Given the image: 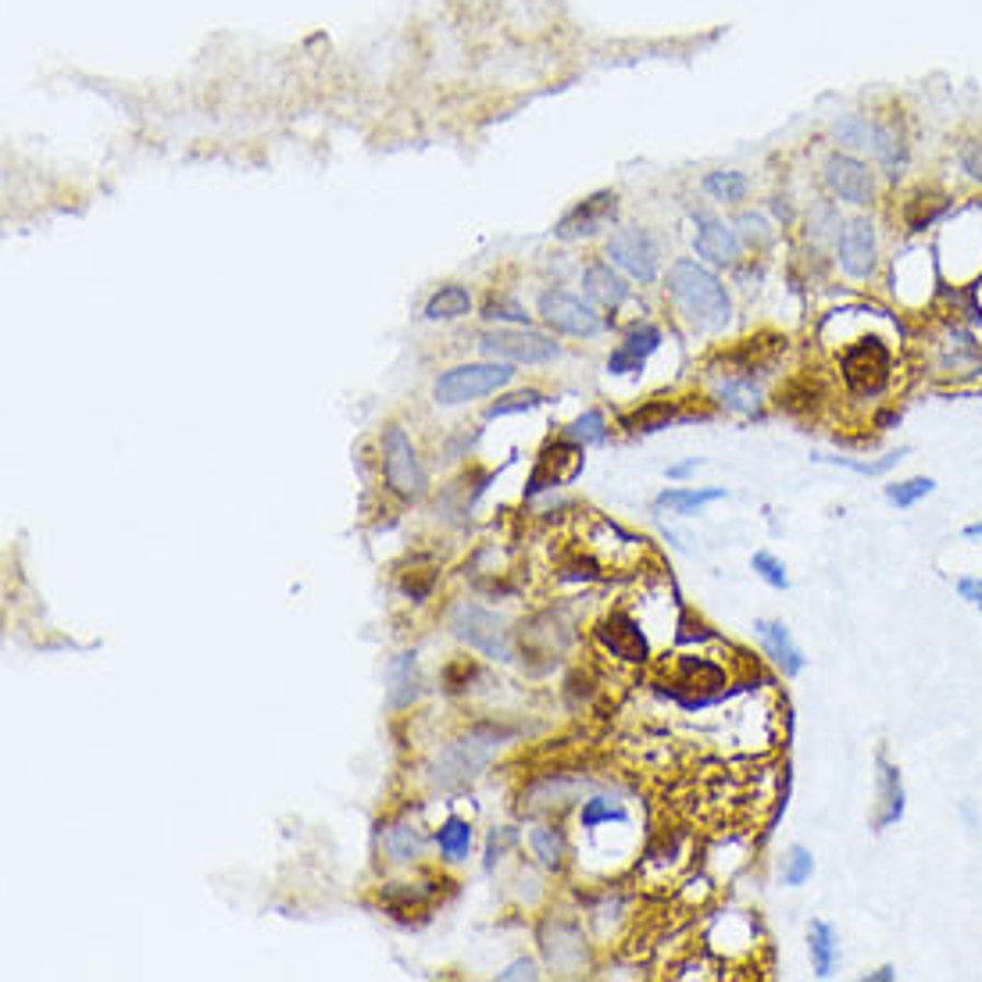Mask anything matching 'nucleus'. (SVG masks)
Masks as SVG:
<instances>
[{
    "label": "nucleus",
    "mask_w": 982,
    "mask_h": 982,
    "mask_svg": "<svg viewBox=\"0 0 982 982\" xmlns=\"http://www.w3.org/2000/svg\"><path fill=\"white\" fill-rule=\"evenodd\" d=\"M579 472H582V447L571 443V440L551 443L540 454L533 475H529L525 497H536V494H543V489H551V486H565V483L576 480Z\"/></svg>",
    "instance_id": "1a4fd4ad"
},
{
    "label": "nucleus",
    "mask_w": 982,
    "mask_h": 982,
    "mask_svg": "<svg viewBox=\"0 0 982 982\" xmlns=\"http://www.w3.org/2000/svg\"><path fill=\"white\" fill-rule=\"evenodd\" d=\"M383 475H386V486L397 497L415 500V497H421V489H426V472L418 465L412 436H407L401 426H390L383 432Z\"/></svg>",
    "instance_id": "39448f33"
},
{
    "label": "nucleus",
    "mask_w": 982,
    "mask_h": 982,
    "mask_svg": "<svg viewBox=\"0 0 982 982\" xmlns=\"http://www.w3.org/2000/svg\"><path fill=\"white\" fill-rule=\"evenodd\" d=\"M672 418H675V404L672 401H650L644 407H636L633 415H625L622 418V429H629V432H658Z\"/></svg>",
    "instance_id": "b1692460"
},
{
    "label": "nucleus",
    "mask_w": 982,
    "mask_h": 982,
    "mask_svg": "<svg viewBox=\"0 0 982 982\" xmlns=\"http://www.w3.org/2000/svg\"><path fill=\"white\" fill-rule=\"evenodd\" d=\"M494 747H497L494 740H480V736H469V740L454 743L440 765V783L454 786V783L472 779V775H480V769L489 761V754H494Z\"/></svg>",
    "instance_id": "2eb2a0df"
},
{
    "label": "nucleus",
    "mask_w": 982,
    "mask_h": 982,
    "mask_svg": "<svg viewBox=\"0 0 982 982\" xmlns=\"http://www.w3.org/2000/svg\"><path fill=\"white\" fill-rule=\"evenodd\" d=\"M483 319L486 322H529V315H525V308H518L515 300H489L486 304V311H483Z\"/></svg>",
    "instance_id": "e433bc0d"
},
{
    "label": "nucleus",
    "mask_w": 982,
    "mask_h": 982,
    "mask_svg": "<svg viewBox=\"0 0 982 982\" xmlns=\"http://www.w3.org/2000/svg\"><path fill=\"white\" fill-rule=\"evenodd\" d=\"M511 843H515V833H511V829H500V833H494V836H489V851H486V868H494V865H497V857H500L504 851H508V847H511Z\"/></svg>",
    "instance_id": "58836bf2"
},
{
    "label": "nucleus",
    "mask_w": 982,
    "mask_h": 982,
    "mask_svg": "<svg viewBox=\"0 0 982 982\" xmlns=\"http://www.w3.org/2000/svg\"><path fill=\"white\" fill-rule=\"evenodd\" d=\"M825 183L840 200L857 204V208H865V204L871 200V194H876V186H871V172L862 165V161H854L847 154H833L825 161Z\"/></svg>",
    "instance_id": "9b49d317"
},
{
    "label": "nucleus",
    "mask_w": 982,
    "mask_h": 982,
    "mask_svg": "<svg viewBox=\"0 0 982 982\" xmlns=\"http://www.w3.org/2000/svg\"><path fill=\"white\" fill-rule=\"evenodd\" d=\"M740 251H743V243H740V236H736V229H729L726 222L707 218V222L697 229V254L707 257V262L732 265L736 257H740Z\"/></svg>",
    "instance_id": "a211bd4d"
},
{
    "label": "nucleus",
    "mask_w": 982,
    "mask_h": 982,
    "mask_svg": "<svg viewBox=\"0 0 982 982\" xmlns=\"http://www.w3.org/2000/svg\"><path fill=\"white\" fill-rule=\"evenodd\" d=\"M726 497V489H665V494H658V500H654V508L658 511H668V515H697L701 508H707V504H715Z\"/></svg>",
    "instance_id": "412c9836"
},
{
    "label": "nucleus",
    "mask_w": 982,
    "mask_h": 982,
    "mask_svg": "<svg viewBox=\"0 0 982 982\" xmlns=\"http://www.w3.org/2000/svg\"><path fill=\"white\" fill-rule=\"evenodd\" d=\"M383 847H386V854L393 857V862H415L418 857V836L407 825H393V829H386Z\"/></svg>",
    "instance_id": "72a5a7b5"
},
{
    "label": "nucleus",
    "mask_w": 982,
    "mask_h": 982,
    "mask_svg": "<svg viewBox=\"0 0 982 982\" xmlns=\"http://www.w3.org/2000/svg\"><path fill=\"white\" fill-rule=\"evenodd\" d=\"M619 215V197L611 194V189H604V194H593L586 197L582 204H576L562 222H557V240H582V236H593L600 233L608 222H615Z\"/></svg>",
    "instance_id": "9d476101"
},
{
    "label": "nucleus",
    "mask_w": 982,
    "mask_h": 982,
    "mask_svg": "<svg viewBox=\"0 0 982 982\" xmlns=\"http://www.w3.org/2000/svg\"><path fill=\"white\" fill-rule=\"evenodd\" d=\"M480 347L486 358H500V361H518V365H543L554 361L562 347L554 344L551 336L529 333V330H497V333H483Z\"/></svg>",
    "instance_id": "423d86ee"
},
{
    "label": "nucleus",
    "mask_w": 982,
    "mask_h": 982,
    "mask_svg": "<svg viewBox=\"0 0 982 982\" xmlns=\"http://www.w3.org/2000/svg\"><path fill=\"white\" fill-rule=\"evenodd\" d=\"M961 169L972 175V180L982 183V140H968L961 147Z\"/></svg>",
    "instance_id": "4c0bfd02"
},
{
    "label": "nucleus",
    "mask_w": 982,
    "mask_h": 982,
    "mask_svg": "<svg viewBox=\"0 0 982 982\" xmlns=\"http://www.w3.org/2000/svg\"><path fill=\"white\" fill-rule=\"evenodd\" d=\"M944 211H947V194H939V189H915L904 200V226L911 233H919V229L933 226Z\"/></svg>",
    "instance_id": "4be33fe9"
},
{
    "label": "nucleus",
    "mask_w": 982,
    "mask_h": 982,
    "mask_svg": "<svg viewBox=\"0 0 982 982\" xmlns=\"http://www.w3.org/2000/svg\"><path fill=\"white\" fill-rule=\"evenodd\" d=\"M668 293L683 308L686 319L707 325V330H721L732 315L726 286L697 262H675L668 268Z\"/></svg>",
    "instance_id": "f257e3e1"
},
{
    "label": "nucleus",
    "mask_w": 982,
    "mask_h": 982,
    "mask_svg": "<svg viewBox=\"0 0 982 982\" xmlns=\"http://www.w3.org/2000/svg\"><path fill=\"white\" fill-rule=\"evenodd\" d=\"M840 379L851 397H882L893 379V350L882 336L868 333L840 347Z\"/></svg>",
    "instance_id": "f03ea898"
},
{
    "label": "nucleus",
    "mask_w": 982,
    "mask_h": 982,
    "mask_svg": "<svg viewBox=\"0 0 982 982\" xmlns=\"http://www.w3.org/2000/svg\"><path fill=\"white\" fill-rule=\"evenodd\" d=\"M936 489L933 480H925V475H915V480H904V483H890L882 489V497L893 504V508H915L919 500H925Z\"/></svg>",
    "instance_id": "c85d7f7f"
},
{
    "label": "nucleus",
    "mask_w": 982,
    "mask_h": 982,
    "mask_svg": "<svg viewBox=\"0 0 982 982\" xmlns=\"http://www.w3.org/2000/svg\"><path fill=\"white\" fill-rule=\"evenodd\" d=\"M540 972H536V964L533 961H515V964H508L500 972V979L504 982H511V979H536Z\"/></svg>",
    "instance_id": "a19ab883"
},
{
    "label": "nucleus",
    "mask_w": 982,
    "mask_h": 982,
    "mask_svg": "<svg viewBox=\"0 0 982 982\" xmlns=\"http://www.w3.org/2000/svg\"><path fill=\"white\" fill-rule=\"evenodd\" d=\"M908 458V447H900V450H893V454H886V458H879V461H854V458H833V454H815L811 461H825V465H840V469H851V472H857V475H886L890 469H897L900 461Z\"/></svg>",
    "instance_id": "cd10ccee"
},
{
    "label": "nucleus",
    "mask_w": 982,
    "mask_h": 982,
    "mask_svg": "<svg viewBox=\"0 0 982 982\" xmlns=\"http://www.w3.org/2000/svg\"><path fill=\"white\" fill-rule=\"evenodd\" d=\"M704 189L712 194L715 200H726V204H736L747 197V180L740 172H712L704 180Z\"/></svg>",
    "instance_id": "2f4dec72"
},
{
    "label": "nucleus",
    "mask_w": 982,
    "mask_h": 982,
    "mask_svg": "<svg viewBox=\"0 0 982 982\" xmlns=\"http://www.w3.org/2000/svg\"><path fill=\"white\" fill-rule=\"evenodd\" d=\"M608 257L611 265H619L625 276L636 282H654L658 279V247L644 229H622L608 240Z\"/></svg>",
    "instance_id": "0eeeda50"
},
{
    "label": "nucleus",
    "mask_w": 982,
    "mask_h": 982,
    "mask_svg": "<svg viewBox=\"0 0 982 982\" xmlns=\"http://www.w3.org/2000/svg\"><path fill=\"white\" fill-rule=\"evenodd\" d=\"M754 633L761 639V647H765V654L772 658V665L779 668V672L786 679H797L804 672V665H808V658H804V650L794 644V636H789V629L783 622H772V619H758L754 622Z\"/></svg>",
    "instance_id": "4468645a"
},
{
    "label": "nucleus",
    "mask_w": 982,
    "mask_h": 982,
    "mask_svg": "<svg viewBox=\"0 0 982 982\" xmlns=\"http://www.w3.org/2000/svg\"><path fill=\"white\" fill-rule=\"evenodd\" d=\"M472 308V297L465 286H443L440 293H432V300L426 304V319L440 322V319H461L469 315Z\"/></svg>",
    "instance_id": "393cba45"
},
{
    "label": "nucleus",
    "mask_w": 982,
    "mask_h": 982,
    "mask_svg": "<svg viewBox=\"0 0 982 982\" xmlns=\"http://www.w3.org/2000/svg\"><path fill=\"white\" fill-rule=\"evenodd\" d=\"M597 639H600V647L611 650L622 661H633L636 665V661H647L650 658L647 636L639 633V625L629 615H619V611L597 625Z\"/></svg>",
    "instance_id": "ddd939ff"
},
{
    "label": "nucleus",
    "mask_w": 982,
    "mask_h": 982,
    "mask_svg": "<svg viewBox=\"0 0 982 982\" xmlns=\"http://www.w3.org/2000/svg\"><path fill=\"white\" fill-rule=\"evenodd\" d=\"M750 568L758 571L761 579H765L772 590H789V576H786V565L779 562L775 554L769 551H758L754 557H750Z\"/></svg>",
    "instance_id": "f704fd0d"
},
{
    "label": "nucleus",
    "mask_w": 982,
    "mask_h": 982,
    "mask_svg": "<svg viewBox=\"0 0 982 982\" xmlns=\"http://www.w3.org/2000/svg\"><path fill=\"white\" fill-rule=\"evenodd\" d=\"M879 765V815L871 818V825H876V833H882V829L897 825L900 818H904V779H900V769L890 765L886 761V754L876 758Z\"/></svg>",
    "instance_id": "f3484780"
},
{
    "label": "nucleus",
    "mask_w": 982,
    "mask_h": 982,
    "mask_svg": "<svg viewBox=\"0 0 982 982\" xmlns=\"http://www.w3.org/2000/svg\"><path fill=\"white\" fill-rule=\"evenodd\" d=\"M808 947H811V964H815V975L818 979H829L836 972L840 964V939H836V929L829 922H811L808 929Z\"/></svg>",
    "instance_id": "aec40b11"
},
{
    "label": "nucleus",
    "mask_w": 982,
    "mask_h": 982,
    "mask_svg": "<svg viewBox=\"0 0 982 982\" xmlns=\"http://www.w3.org/2000/svg\"><path fill=\"white\" fill-rule=\"evenodd\" d=\"M436 843H440L443 857H450V862H461V857H465L469 847H472V825L465 822V818H447V822L440 825V833H436Z\"/></svg>",
    "instance_id": "a878e982"
},
{
    "label": "nucleus",
    "mask_w": 982,
    "mask_h": 982,
    "mask_svg": "<svg viewBox=\"0 0 982 982\" xmlns=\"http://www.w3.org/2000/svg\"><path fill=\"white\" fill-rule=\"evenodd\" d=\"M540 404H543V393L540 390H522V393H511V397L497 401L486 412V418H504V415H518V412H533V407H540Z\"/></svg>",
    "instance_id": "c9c22d12"
},
{
    "label": "nucleus",
    "mask_w": 982,
    "mask_h": 982,
    "mask_svg": "<svg viewBox=\"0 0 982 982\" xmlns=\"http://www.w3.org/2000/svg\"><path fill=\"white\" fill-rule=\"evenodd\" d=\"M529 847H533V854L540 857L543 868H562V857H565V836L562 829L554 825H540L529 833Z\"/></svg>",
    "instance_id": "bb28decb"
},
{
    "label": "nucleus",
    "mask_w": 982,
    "mask_h": 982,
    "mask_svg": "<svg viewBox=\"0 0 982 982\" xmlns=\"http://www.w3.org/2000/svg\"><path fill=\"white\" fill-rule=\"evenodd\" d=\"M958 593H961V600H968V604L982 611V579H972V576L958 579Z\"/></svg>",
    "instance_id": "ea45409f"
},
{
    "label": "nucleus",
    "mask_w": 982,
    "mask_h": 982,
    "mask_svg": "<svg viewBox=\"0 0 982 982\" xmlns=\"http://www.w3.org/2000/svg\"><path fill=\"white\" fill-rule=\"evenodd\" d=\"M582 286H586V293H590V300H597V304H604V308H619L622 300L629 297V282H625L608 262H593L586 268Z\"/></svg>",
    "instance_id": "6ab92c4d"
},
{
    "label": "nucleus",
    "mask_w": 982,
    "mask_h": 982,
    "mask_svg": "<svg viewBox=\"0 0 982 982\" xmlns=\"http://www.w3.org/2000/svg\"><path fill=\"white\" fill-rule=\"evenodd\" d=\"M579 822H582V829H597V825H604V822H629V811H625L622 804L608 800V797H593V800L582 804Z\"/></svg>",
    "instance_id": "c756f323"
},
{
    "label": "nucleus",
    "mask_w": 982,
    "mask_h": 982,
    "mask_svg": "<svg viewBox=\"0 0 982 982\" xmlns=\"http://www.w3.org/2000/svg\"><path fill=\"white\" fill-rule=\"evenodd\" d=\"M540 315L543 322L557 333L568 336H597L600 333V319L590 304H582L579 297H571L565 290H547L540 297Z\"/></svg>",
    "instance_id": "6e6552de"
},
{
    "label": "nucleus",
    "mask_w": 982,
    "mask_h": 982,
    "mask_svg": "<svg viewBox=\"0 0 982 982\" xmlns=\"http://www.w3.org/2000/svg\"><path fill=\"white\" fill-rule=\"evenodd\" d=\"M840 268L851 279H868L876 272V229L865 218H857L840 236Z\"/></svg>",
    "instance_id": "f8f14e48"
},
{
    "label": "nucleus",
    "mask_w": 982,
    "mask_h": 982,
    "mask_svg": "<svg viewBox=\"0 0 982 982\" xmlns=\"http://www.w3.org/2000/svg\"><path fill=\"white\" fill-rule=\"evenodd\" d=\"M964 536H968V540H982V522L968 525V529H964Z\"/></svg>",
    "instance_id": "c03bdc74"
},
{
    "label": "nucleus",
    "mask_w": 982,
    "mask_h": 982,
    "mask_svg": "<svg viewBox=\"0 0 982 982\" xmlns=\"http://www.w3.org/2000/svg\"><path fill=\"white\" fill-rule=\"evenodd\" d=\"M390 704L393 707H407L415 697H418V672H415V654H401L397 661H393V672H390Z\"/></svg>",
    "instance_id": "5701e85b"
},
{
    "label": "nucleus",
    "mask_w": 982,
    "mask_h": 982,
    "mask_svg": "<svg viewBox=\"0 0 982 982\" xmlns=\"http://www.w3.org/2000/svg\"><path fill=\"white\" fill-rule=\"evenodd\" d=\"M815 876V857L808 847H800V843H794V847L786 851L783 857V882L786 886H804Z\"/></svg>",
    "instance_id": "473e14b6"
},
{
    "label": "nucleus",
    "mask_w": 982,
    "mask_h": 982,
    "mask_svg": "<svg viewBox=\"0 0 982 982\" xmlns=\"http://www.w3.org/2000/svg\"><path fill=\"white\" fill-rule=\"evenodd\" d=\"M658 347H661V333L654 330V325H639V330H633L629 336H625V344H619V350L608 358V372L611 376H633L647 365V358Z\"/></svg>",
    "instance_id": "dca6fc26"
},
{
    "label": "nucleus",
    "mask_w": 982,
    "mask_h": 982,
    "mask_svg": "<svg viewBox=\"0 0 982 982\" xmlns=\"http://www.w3.org/2000/svg\"><path fill=\"white\" fill-rule=\"evenodd\" d=\"M893 975H897V972H893V968H879V972H871L868 979H871V982H890Z\"/></svg>",
    "instance_id": "37998d69"
},
{
    "label": "nucleus",
    "mask_w": 982,
    "mask_h": 982,
    "mask_svg": "<svg viewBox=\"0 0 982 982\" xmlns=\"http://www.w3.org/2000/svg\"><path fill=\"white\" fill-rule=\"evenodd\" d=\"M511 376H515L511 368L497 365V361L458 365V368H447V372L436 379L432 397L440 401L443 407H458V404L480 401V397H489V393L504 390L511 383Z\"/></svg>",
    "instance_id": "7ed1b4c3"
},
{
    "label": "nucleus",
    "mask_w": 982,
    "mask_h": 982,
    "mask_svg": "<svg viewBox=\"0 0 982 982\" xmlns=\"http://www.w3.org/2000/svg\"><path fill=\"white\" fill-rule=\"evenodd\" d=\"M450 629H454V636L461 639V644H469L472 650L486 654V658H494V661H511L515 658L508 622H504L500 615H494V611L480 608V604H458L454 611H450Z\"/></svg>",
    "instance_id": "20e7f679"
},
{
    "label": "nucleus",
    "mask_w": 982,
    "mask_h": 982,
    "mask_svg": "<svg viewBox=\"0 0 982 982\" xmlns=\"http://www.w3.org/2000/svg\"><path fill=\"white\" fill-rule=\"evenodd\" d=\"M608 436V421L600 412H586L579 415L576 421H571V429L565 432V440L579 443V447H590V443H604Z\"/></svg>",
    "instance_id": "7c9ffc66"
},
{
    "label": "nucleus",
    "mask_w": 982,
    "mask_h": 982,
    "mask_svg": "<svg viewBox=\"0 0 982 982\" xmlns=\"http://www.w3.org/2000/svg\"><path fill=\"white\" fill-rule=\"evenodd\" d=\"M701 465H704L701 458H686V461H679V465L668 469V480H686V475H693V472H697Z\"/></svg>",
    "instance_id": "79ce46f5"
}]
</instances>
